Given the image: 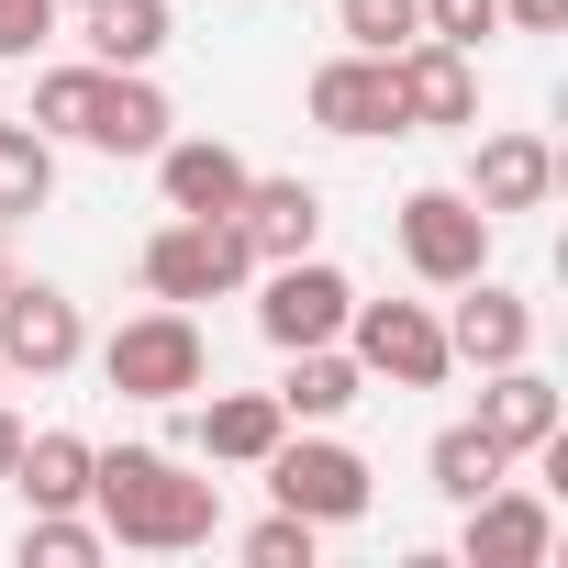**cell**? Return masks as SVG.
Returning <instances> with one entry per match:
<instances>
[{
  "label": "cell",
  "instance_id": "cell-10",
  "mask_svg": "<svg viewBox=\"0 0 568 568\" xmlns=\"http://www.w3.org/2000/svg\"><path fill=\"white\" fill-rule=\"evenodd\" d=\"M468 524H457V568H546L557 557V501L546 490H513V479H490L479 501H457Z\"/></svg>",
  "mask_w": 568,
  "mask_h": 568
},
{
  "label": "cell",
  "instance_id": "cell-27",
  "mask_svg": "<svg viewBox=\"0 0 568 568\" xmlns=\"http://www.w3.org/2000/svg\"><path fill=\"white\" fill-rule=\"evenodd\" d=\"M313 557H324V524H302V513L245 524V568H313Z\"/></svg>",
  "mask_w": 568,
  "mask_h": 568
},
{
  "label": "cell",
  "instance_id": "cell-28",
  "mask_svg": "<svg viewBox=\"0 0 568 568\" xmlns=\"http://www.w3.org/2000/svg\"><path fill=\"white\" fill-rule=\"evenodd\" d=\"M424 34H446V45L479 57V34H501V0H424Z\"/></svg>",
  "mask_w": 568,
  "mask_h": 568
},
{
  "label": "cell",
  "instance_id": "cell-8",
  "mask_svg": "<svg viewBox=\"0 0 568 568\" xmlns=\"http://www.w3.org/2000/svg\"><path fill=\"white\" fill-rule=\"evenodd\" d=\"M346 302H357V278L346 267H324V256H278L267 278H256V335L291 357V346H335L346 335Z\"/></svg>",
  "mask_w": 568,
  "mask_h": 568
},
{
  "label": "cell",
  "instance_id": "cell-5",
  "mask_svg": "<svg viewBox=\"0 0 568 568\" xmlns=\"http://www.w3.org/2000/svg\"><path fill=\"white\" fill-rule=\"evenodd\" d=\"M357 368H368V390L390 379V390H446V313L435 302H346V335H335Z\"/></svg>",
  "mask_w": 568,
  "mask_h": 568
},
{
  "label": "cell",
  "instance_id": "cell-9",
  "mask_svg": "<svg viewBox=\"0 0 568 568\" xmlns=\"http://www.w3.org/2000/svg\"><path fill=\"white\" fill-rule=\"evenodd\" d=\"M390 90H402V134H479V57L468 45L413 34L390 57Z\"/></svg>",
  "mask_w": 568,
  "mask_h": 568
},
{
  "label": "cell",
  "instance_id": "cell-26",
  "mask_svg": "<svg viewBox=\"0 0 568 568\" xmlns=\"http://www.w3.org/2000/svg\"><path fill=\"white\" fill-rule=\"evenodd\" d=\"M101 546H112V535H101V524H90V513H34V524H23V546H12V557H23V568H90V557H101Z\"/></svg>",
  "mask_w": 568,
  "mask_h": 568
},
{
  "label": "cell",
  "instance_id": "cell-32",
  "mask_svg": "<svg viewBox=\"0 0 568 568\" xmlns=\"http://www.w3.org/2000/svg\"><path fill=\"white\" fill-rule=\"evenodd\" d=\"M0 291H12V223H0Z\"/></svg>",
  "mask_w": 568,
  "mask_h": 568
},
{
  "label": "cell",
  "instance_id": "cell-21",
  "mask_svg": "<svg viewBox=\"0 0 568 568\" xmlns=\"http://www.w3.org/2000/svg\"><path fill=\"white\" fill-rule=\"evenodd\" d=\"M90 34V68H156L168 57V34H179V12H168V0H90V12H79Z\"/></svg>",
  "mask_w": 568,
  "mask_h": 568
},
{
  "label": "cell",
  "instance_id": "cell-3",
  "mask_svg": "<svg viewBox=\"0 0 568 568\" xmlns=\"http://www.w3.org/2000/svg\"><path fill=\"white\" fill-rule=\"evenodd\" d=\"M134 278H145L156 302H223V291H245V278H256V245H245L234 212H168V223L145 234Z\"/></svg>",
  "mask_w": 568,
  "mask_h": 568
},
{
  "label": "cell",
  "instance_id": "cell-22",
  "mask_svg": "<svg viewBox=\"0 0 568 568\" xmlns=\"http://www.w3.org/2000/svg\"><path fill=\"white\" fill-rule=\"evenodd\" d=\"M45 201H57V134L0 123V223H34Z\"/></svg>",
  "mask_w": 568,
  "mask_h": 568
},
{
  "label": "cell",
  "instance_id": "cell-19",
  "mask_svg": "<svg viewBox=\"0 0 568 568\" xmlns=\"http://www.w3.org/2000/svg\"><path fill=\"white\" fill-rule=\"evenodd\" d=\"M0 490H23L34 513H90V435H68V424L23 435V457H12Z\"/></svg>",
  "mask_w": 568,
  "mask_h": 568
},
{
  "label": "cell",
  "instance_id": "cell-6",
  "mask_svg": "<svg viewBox=\"0 0 568 568\" xmlns=\"http://www.w3.org/2000/svg\"><path fill=\"white\" fill-rule=\"evenodd\" d=\"M390 234H402V267L424 278V291H457V278L490 267V212H479L468 190H413V201L390 212Z\"/></svg>",
  "mask_w": 568,
  "mask_h": 568
},
{
  "label": "cell",
  "instance_id": "cell-20",
  "mask_svg": "<svg viewBox=\"0 0 568 568\" xmlns=\"http://www.w3.org/2000/svg\"><path fill=\"white\" fill-rule=\"evenodd\" d=\"M190 435H201V457H212V468H256L278 435H291V413H278V390H223V402H201V424H190Z\"/></svg>",
  "mask_w": 568,
  "mask_h": 568
},
{
  "label": "cell",
  "instance_id": "cell-18",
  "mask_svg": "<svg viewBox=\"0 0 568 568\" xmlns=\"http://www.w3.org/2000/svg\"><path fill=\"white\" fill-rule=\"evenodd\" d=\"M368 402V368L346 346H291V368H278V413L291 424H346Z\"/></svg>",
  "mask_w": 568,
  "mask_h": 568
},
{
  "label": "cell",
  "instance_id": "cell-14",
  "mask_svg": "<svg viewBox=\"0 0 568 568\" xmlns=\"http://www.w3.org/2000/svg\"><path fill=\"white\" fill-rule=\"evenodd\" d=\"M501 457H535L557 424H568V402H557V379L535 368V357H513V368H479V413H468Z\"/></svg>",
  "mask_w": 568,
  "mask_h": 568
},
{
  "label": "cell",
  "instance_id": "cell-13",
  "mask_svg": "<svg viewBox=\"0 0 568 568\" xmlns=\"http://www.w3.org/2000/svg\"><path fill=\"white\" fill-rule=\"evenodd\" d=\"M457 190H468L490 223H501V212H546V201H557V145H546V134H479Z\"/></svg>",
  "mask_w": 568,
  "mask_h": 568
},
{
  "label": "cell",
  "instance_id": "cell-23",
  "mask_svg": "<svg viewBox=\"0 0 568 568\" xmlns=\"http://www.w3.org/2000/svg\"><path fill=\"white\" fill-rule=\"evenodd\" d=\"M424 479H435V501H479L490 479H513V457H501L479 424H446V435L424 446Z\"/></svg>",
  "mask_w": 568,
  "mask_h": 568
},
{
  "label": "cell",
  "instance_id": "cell-24",
  "mask_svg": "<svg viewBox=\"0 0 568 568\" xmlns=\"http://www.w3.org/2000/svg\"><path fill=\"white\" fill-rule=\"evenodd\" d=\"M90 101H101V68H90V57H68V68H45V79H34V112H23V123H34V134H57V145H79Z\"/></svg>",
  "mask_w": 568,
  "mask_h": 568
},
{
  "label": "cell",
  "instance_id": "cell-30",
  "mask_svg": "<svg viewBox=\"0 0 568 568\" xmlns=\"http://www.w3.org/2000/svg\"><path fill=\"white\" fill-rule=\"evenodd\" d=\"M568 0H501V34H557Z\"/></svg>",
  "mask_w": 568,
  "mask_h": 568
},
{
  "label": "cell",
  "instance_id": "cell-12",
  "mask_svg": "<svg viewBox=\"0 0 568 568\" xmlns=\"http://www.w3.org/2000/svg\"><path fill=\"white\" fill-rule=\"evenodd\" d=\"M446 357L457 368H513V357H535V302L513 291V278H457V313H446Z\"/></svg>",
  "mask_w": 568,
  "mask_h": 568
},
{
  "label": "cell",
  "instance_id": "cell-15",
  "mask_svg": "<svg viewBox=\"0 0 568 568\" xmlns=\"http://www.w3.org/2000/svg\"><path fill=\"white\" fill-rule=\"evenodd\" d=\"M179 134V112H168V90L145 79V68H101V101H90V123H79V145H101V156H156Z\"/></svg>",
  "mask_w": 568,
  "mask_h": 568
},
{
  "label": "cell",
  "instance_id": "cell-29",
  "mask_svg": "<svg viewBox=\"0 0 568 568\" xmlns=\"http://www.w3.org/2000/svg\"><path fill=\"white\" fill-rule=\"evenodd\" d=\"M57 45V0H0V57H45Z\"/></svg>",
  "mask_w": 568,
  "mask_h": 568
},
{
  "label": "cell",
  "instance_id": "cell-34",
  "mask_svg": "<svg viewBox=\"0 0 568 568\" xmlns=\"http://www.w3.org/2000/svg\"><path fill=\"white\" fill-rule=\"evenodd\" d=\"M0 390H12V368H0Z\"/></svg>",
  "mask_w": 568,
  "mask_h": 568
},
{
  "label": "cell",
  "instance_id": "cell-31",
  "mask_svg": "<svg viewBox=\"0 0 568 568\" xmlns=\"http://www.w3.org/2000/svg\"><path fill=\"white\" fill-rule=\"evenodd\" d=\"M23 435H34V424H23L12 402H0V479H12V457H23Z\"/></svg>",
  "mask_w": 568,
  "mask_h": 568
},
{
  "label": "cell",
  "instance_id": "cell-2",
  "mask_svg": "<svg viewBox=\"0 0 568 568\" xmlns=\"http://www.w3.org/2000/svg\"><path fill=\"white\" fill-rule=\"evenodd\" d=\"M256 479H267V501H278V513H302V524H324V535L368 524V501H379L368 457H357L346 435H324V424H291V435L256 457Z\"/></svg>",
  "mask_w": 568,
  "mask_h": 568
},
{
  "label": "cell",
  "instance_id": "cell-25",
  "mask_svg": "<svg viewBox=\"0 0 568 568\" xmlns=\"http://www.w3.org/2000/svg\"><path fill=\"white\" fill-rule=\"evenodd\" d=\"M335 34H346L357 57H402V45L424 34V0H335Z\"/></svg>",
  "mask_w": 568,
  "mask_h": 568
},
{
  "label": "cell",
  "instance_id": "cell-17",
  "mask_svg": "<svg viewBox=\"0 0 568 568\" xmlns=\"http://www.w3.org/2000/svg\"><path fill=\"white\" fill-rule=\"evenodd\" d=\"M245 179H256V168H245L223 134H168V145H156V190H168V212H234Z\"/></svg>",
  "mask_w": 568,
  "mask_h": 568
},
{
  "label": "cell",
  "instance_id": "cell-11",
  "mask_svg": "<svg viewBox=\"0 0 568 568\" xmlns=\"http://www.w3.org/2000/svg\"><path fill=\"white\" fill-rule=\"evenodd\" d=\"M302 112L324 123V134H346V145H379V134H402V90H390V57H324L313 68V90H302Z\"/></svg>",
  "mask_w": 568,
  "mask_h": 568
},
{
  "label": "cell",
  "instance_id": "cell-16",
  "mask_svg": "<svg viewBox=\"0 0 568 568\" xmlns=\"http://www.w3.org/2000/svg\"><path fill=\"white\" fill-rule=\"evenodd\" d=\"M234 223H245L256 267H278V256H313V245H324V190H313V179H245Z\"/></svg>",
  "mask_w": 568,
  "mask_h": 568
},
{
  "label": "cell",
  "instance_id": "cell-33",
  "mask_svg": "<svg viewBox=\"0 0 568 568\" xmlns=\"http://www.w3.org/2000/svg\"><path fill=\"white\" fill-rule=\"evenodd\" d=\"M57 12H90V0H57Z\"/></svg>",
  "mask_w": 568,
  "mask_h": 568
},
{
  "label": "cell",
  "instance_id": "cell-1",
  "mask_svg": "<svg viewBox=\"0 0 568 568\" xmlns=\"http://www.w3.org/2000/svg\"><path fill=\"white\" fill-rule=\"evenodd\" d=\"M90 524L145 557H190L223 535V479H190L168 446H90Z\"/></svg>",
  "mask_w": 568,
  "mask_h": 568
},
{
  "label": "cell",
  "instance_id": "cell-7",
  "mask_svg": "<svg viewBox=\"0 0 568 568\" xmlns=\"http://www.w3.org/2000/svg\"><path fill=\"white\" fill-rule=\"evenodd\" d=\"M79 357H90L79 302L57 291V278H23L12 267V291H0V368H12V379H68Z\"/></svg>",
  "mask_w": 568,
  "mask_h": 568
},
{
  "label": "cell",
  "instance_id": "cell-4",
  "mask_svg": "<svg viewBox=\"0 0 568 568\" xmlns=\"http://www.w3.org/2000/svg\"><path fill=\"white\" fill-rule=\"evenodd\" d=\"M101 379H112L123 402H190V390L212 379V346H201L190 302H156V313L112 324V346H101Z\"/></svg>",
  "mask_w": 568,
  "mask_h": 568
}]
</instances>
